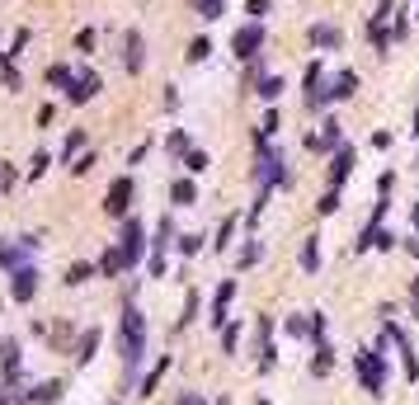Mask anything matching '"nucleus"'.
I'll return each mask as SVG.
<instances>
[{
  "label": "nucleus",
  "mask_w": 419,
  "mask_h": 405,
  "mask_svg": "<svg viewBox=\"0 0 419 405\" xmlns=\"http://www.w3.org/2000/svg\"><path fill=\"white\" fill-rule=\"evenodd\" d=\"M99 273H104V278H118V273H128L123 255H118V245H113V250H104V259H99Z\"/></svg>",
  "instance_id": "32"
},
{
  "label": "nucleus",
  "mask_w": 419,
  "mask_h": 405,
  "mask_svg": "<svg viewBox=\"0 0 419 405\" xmlns=\"http://www.w3.org/2000/svg\"><path fill=\"white\" fill-rule=\"evenodd\" d=\"M146 273H151V278H165V255H151V259H146Z\"/></svg>",
  "instance_id": "47"
},
{
  "label": "nucleus",
  "mask_w": 419,
  "mask_h": 405,
  "mask_svg": "<svg viewBox=\"0 0 419 405\" xmlns=\"http://www.w3.org/2000/svg\"><path fill=\"white\" fill-rule=\"evenodd\" d=\"M231 297H236V278H222V283H217V297H212V325H217V330L231 325V316H226V311H231Z\"/></svg>",
  "instance_id": "12"
},
{
  "label": "nucleus",
  "mask_w": 419,
  "mask_h": 405,
  "mask_svg": "<svg viewBox=\"0 0 419 405\" xmlns=\"http://www.w3.org/2000/svg\"><path fill=\"white\" fill-rule=\"evenodd\" d=\"M311 339H325V311H311Z\"/></svg>",
  "instance_id": "48"
},
{
  "label": "nucleus",
  "mask_w": 419,
  "mask_h": 405,
  "mask_svg": "<svg viewBox=\"0 0 419 405\" xmlns=\"http://www.w3.org/2000/svg\"><path fill=\"white\" fill-rule=\"evenodd\" d=\"M38 278H43V273H38V264L14 269V273H10V297L19 302V306H28V302L38 297Z\"/></svg>",
  "instance_id": "8"
},
{
  "label": "nucleus",
  "mask_w": 419,
  "mask_h": 405,
  "mask_svg": "<svg viewBox=\"0 0 419 405\" xmlns=\"http://www.w3.org/2000/svg\"><path fill=\"white\" fill-rule=\"evenodd\" d=\"M48 165H52L48 151H33V161H28V179H43V175H48Z\"/></svg>",
  "instance_id": "41"
},
{
  "label": "nucleus",
  "mask_w": 419,
  "mask_h": 405,
  "mask_svg": "<svg viewBox=\"0 0 419 405\" xmlns=\"http://www.w3.org/2000/svg\"><path fill=\"white\" fill-rule=\"evenodd\" d=\"M175 250L188 259V255H198V250H203V236H193V231H188V236H175Z\"/></svg>",
  "instance_id": "40"
},
{
  "label": "nucleus",
  "mask_w": 419,
  "mask_h": 405,
  "mask_svg": "<svg viewBox=\"0 0 419 405\" xmlns=\"http://www.w3.org/2000/svg\"><path fill=\"white\" fill-rule=\"evenodd\" d=\"M188 61H193V66H203V61H208L212 57V38H203V33H198V38H193V43H188Z\"/></svg>",
  "instance_id": "34"
},
{
  "label": "nucleus",
  "mask_w": 419,
  "mask_h": 405,
  "mask_svg": "<svg viewBox=\"0 0 419 405\" xmlns=\"http://www.w3.org/2000/svg\"><path fill=\"white\" fill-rule=\"evenodd\" d=\"M95 165H99V161H95V151H85V156H80V161L71 165V175H90Z\"/></svg>",
  "instance_id": "45"
},
{
  "label": "nucleus",
  "mask_w": 419,
  "mask_h": 405,
  "mask_svg": "<svg viewBox=\"0 0 419 405\" xmlns=\"http://www.w3.org/2000/svg\"><path fill=\"white\" fill-rule=\"evenodd\" d=\"M175 405H208V401H203L198 391H184V396H179V401H175Z\"/></svg>",
  "instance_id": "51"
},
{
  "label": "nucleus",
  "mask_w": 419,
  "mask_h": 405,
  "mask_svg": "<svg viewBox=\"0 0 419 405\" xmlns=\"http://www.w3.org/2000/svg\"><path fill=\"white\" fill-rule=\"evenodd\" d=\"M95 353H99V330L90 325V330L80 335V344H76V363H80V368H90V363H95Z\"/></svg>",
  "instance_id": "19"
},
{
  "label": "nucleus",
  "mask_w": 419,
  "mask_h": 405,
  "mask_svg": "<svg viewBox=\"0 0 419 405\" xmlns=\"http://www.w3.org/2000/svg\"><path fill=\"white\" fill-rule=\"evenodd\" d=\"M264 24H240L236 33H231V52L240 57V61H260L264 57Z\"/></svg>",
  "instance_id": "6"
},
{
  "label": "nucleus",
  "mask_w": 419,
  "mask_h": 405,
  "mask_svg": "<svg viewBox=\"0 0 419 405\" xmlns=\"http://www.w3.org/2000/svg\"><path fill=\"white\" fill-rule=\"evenodd\" d=\"M0 405H28V391H19V377L0 382Z\"/></svg>",
  "instance_id": "27"
},
{
  "label": "nucleus",
  "mask_w": 419,
  "mask_h": 405,
  "mask_svg": "<svg viewBox=\"0 0 419 405\" xmlns=\"http://www.w3.org/2000/svg\"><path fill=\"white\" fill-rule=\"evenodd\" d=\"M396 241H400V236H391L387 226H372V221H367L363 236H358V250H391Z\"/></svg>",
  "instance_id": "15"
},
{
  "label": "nucleus",
  "mask_w": 419,
  "mask_h": 405,
  "mask_svg": "<svg viewBox=\"0 0 419 405\" xmlns=\"http://www.w3.org/2000/svg\"><path fill=\"white\" fill-rule=\"evenodd\" d=\"M61 401V382H38L28 386V405H57Z\"/></svg>",
  "instance_id": "20"
},
{
  "label": "nucleus",
  "mask_w": 419,
  "mask_h": 405,
  "mask_svg": "<svg viewBox=\"0 0 419 405\" xmlns=\"http://www.w3.org/2000/svg\"><path fill=\"white\" fill-rule=\"evenodd\" d=\"M410 316H419V278L410 283Z\"/></svg>",
  "instance_id": "52"
},
{
  "label": "nucleus",
  "mask_w": 419,
  "mask_h": 405,
  "mask_svg": "<svg viewBox=\"0 0 419 405\" xmlns=\"http://www.w3.org/2000/svg\"><path fill=\"white\" fill-rule=\"evenodd\" d=\"M330 373H335V344H330V339H315L311 377H330Z\"/></svg>",
  "instance_id": "16"
},
{
  "label": "nucleus",
  "mask_w": 419,
  "mask_h": 405,
  "mask_svg": "<svg viewBox=\"0 0 419 405\" xmlns=\"http://www.w3.org/2000/svg\"><path fill=\"white\" fill-rule=\"evenodd\" d=\"M315 213H320V217H335V213H340V189H325V193H320Z\"/></svg>",
  "instance_id": "37"
},
{
  "label": "nucleus",
  "mask_w": 419,
  "mask_h": 405,
  "mask_svg": "<svg viewBox=\"0 0 419 405\" xmlns=\"http://www.w3.org/2000/svg\"><path fill=\"white\" fill-rule=\"evenodd\" d=\"M80 156H85V132H80V128H71V132H66V146H61V161H66V170H71Z\"/></svg>",
  "instance_id": "24"
},
{
  "label": "nucleus",
  "mask_w": 419,
  "mask_h": 405,
  "mask_svg": "<svg viewBox=\"0 0 419 405\" xmlns=\"http://www.w3.org/2000/svg\"><path fill=\"white\" fill-rule=\"evenodd\" d=\"M273 132H278V113L269 108L260 123H255V146H269V137H273Z\"/></svg>",
  "instance_id": "31"
},
{
  "label": "nucleus",
  "mask_w": 419,
  "mask_h": 405,
  "mask_svg": "<svg viewBox=\"0 0 419 405\" xmlns=\"http://www.w3.org/2000/svg\"><path fill=\"white\" fill-rule=\"evenodd\" d=\"M208 151H198V146H193V151H188V156H184V170H188V175H203V170H208Z\"/></svg>",
  "instance_id": "39"
},
{
  "label": "nucleus",
  "mask_w": 419,
  "mask_h": 405,
  "mask_svg": "<svg viewBox=\"0 0 419 405\" xmlns=\"http://www.w3.org/2000/svg\"><path fill=\"white\" fill-rule=\"evenodd\" d=\"M193 203H198V184L179 175V179L170 184V208H193Z\"/></svg>",
  "instance_id": "17"
},
{
  "label": "nucleus",
  "mask_w": 419,
  "mask_h": 405,
  "mask_svg": "<svg viewBox=\"0 0 419 405\" xmlns=\"http://www.w3.org/2000/svg\"><path fill=\"white\" fill-rule=\"evenodd\" d=\"M306 38H311L315 52H340V48H344V28H340V24H325V19H320V24H311V33H306Z\"/></svg>",
  "instance_id": "11"
},
{
  "label": "nucleus",
  "mask_w": 419,
  "mask_h": 405,
  "mask_svg": "<svg viewBox=\"0 0 419 405\" xmlns=\"http://www.w3.org/2000/svg\"><path fill=\"white\" fill-rule=\"evenodd\" d=\"M255 184L260 189H288L292 184V170H288V156L278 146H255Z\"/></svg>",
  "instance_id": "3"
},
{
  "label": "nucleus",
  "mask_w": 419,
  "mask_h": 405,
  "mask_svg": "<svg viewBox=\"0 0 419 405\" xmlns=\"http://www.w3.org/2000/svg\"><path fill=\"white\" fill-rule=\"evenodd\" d=\"M28 250H38V241L33 236H14V241H0V269H24V255Z\"/></svg>",
  "instance_id": "9"
},
{
  "label": "nucleus",
  "mask_w": 419,
  "mask_h": 405,
  "mask_svg": "<svg viewBox=\"0 0 419 405\" xmlns=\"http://www.w3.org/2000/svg\"><path fill=\"white\" fill-rule=\"evenodd\" d=\"M28 38H33V33H28V28H19V33H14V43H10V57H19L28 48Z\"/></svg>",
  "instance_id": "46"
},
{
  "label": "nucleus",
  "mask_w": 419,
  "mask_h": 405,
  "mask_svg": "<svg viewBox=\"0 0 419 405\" xmlns=\"http://www.w3.org/2000/svg\"><path fill=\"white\" fill-rule=\"evenodd\" d=\"M118 255H123L128 273L142 269V259H146V221H142V217H128V221H123V231H118Z\"/></svg>",
  "instance_id": "4"
},
{
  "label": "nucleus",
  "mask_w": 419,
  "mask_h": 405,
  "mask_svg": "<svg viewBox=\"0 0 419 405\" xmlns=\"http://www.w3.org/2000/svg\"><path fill=\"white\" fill-rule=\"evenodd\" d=\"M273 5L269 0H245V14H250V24H264V14H269Z\"/></svg>",
  "instance_id": "42"
},
{
  "label": "nucleus",
  "mask_w": 419,
  "mask_h": 405,
  "mask_svg": "<svg viewBox=\"0 0 419 405\" xmlns=\"http://www.w3.org/2000/svg\"><path fill=\"white\" fill-rule=\"evenodd\" d=\"M264 259V245L260 241H245L240 245V269H250V264H260Z\"/></svg>",
  "instance_id": "38"
},
{
  "label": "nucleus",
  "mask_w": 419,
  "mask_h": 405,
  "mask_svg": "<svg viewBox=\"0 0 419 405\" xmlns=\"http://www.w3.org/2000/svg\"><path fill=\"white\" fill-rule=\"evenodd\" d=\"M165 151H170V156H175V161H184V156H188V151H193V137L184 132V128H175V132L165 137Z\"/></svg>",
  "instance_id": "25"
},
{
  "label": "nucleus",
  "mask_w": 419,
  "mask_h": 405,
  "mask_svg": "<svg viewBox=\"0 0 419 405\" xmlns=\"http://www.w3.org/2000/svg\"><path fill=\"white\" fill-rule=\"evenodd\" d=\"M255 95H260L264 104H273V99L283 95V76H260V81H255Z\"/></svg>",
  "instance_id": "26"
},
{
  "label": "nucleus",
  "mask_w": 419,
  "mask_h": 405,
  "mask_svg": "<svg viewBox=\"0 0 419 405\" xmlns=\"http://www.w3.org/2000/svg\"><path fill=\"white\" fill-rule=\"evenodd\" d=\"M95 273H99V264H85V259H76V264H66L61 283H66V288H80V283H90Z\"/></svg>",
  "instance_id": "21"
},
{
  "label": "nucleus",
  "mask_w": 419,
  "mask_h": 405,
  "mask_svg": "<svg viewBox=\"0 0 419 405\" xmlns=\"http://www.w3.org/2000/svg\"><path fill=\"white\" fill-rule=\"evenodd\" d=\"M236 344H240V330H236V325H226V330H222V349L236 353Z\"/></svg>",
  "instance_id": "44"
},
{
  "label": "nucleus",
  "mask_w": 419,
  "mask_h": 405,
  "mask_svg": "<svg viewBox=\"0 0 419 405\" xmlns=\"http://www.w3.org/2000/svg\"><path fill=\"white\" fill-rule=\"evenodd\" d=\"M410 33V10H400V19H396V38H405Z\"/></svg>",
  "instance_id": "50"
},
{
  "label": "nucleus",
  "mask_w": 419,
  "mask_h": 405,
  "mask_svg": "<svg viewBox=\"0 0 419 405\" xmlns=\"http://www.w3.org/2000/svg\"><path fill=\"white\" fill-rule=\"evenodd\" d=\"M132 198H137L132 175H118V179L108 184V193H104V213L113 217V221H128V217H132Z\"/></svg>",
  "instance_id": "5"
},
{
  "label": "nucleus",
  "mask_w": 419,
  "mask_h": 405,
  "mask_svg": "<svg viewBox=\"0 0 419 405\" xmlns=\"http://www.w3.org/2000/svg\"><path fill=\"white\" fill-rule=\"evenodd\" d=\"M297 264H302V273H315V269H320V236H302Z\"/></svg>",
  "instance_id": "18"
},
{
  "label": "nucleus",
  "mask_w": 419,
  "mask_h": 405,
  "mask_svg": "<svg viewBox=\"0 0 419 405\" xmlns=\"http://www.w3.org/2000/svg\"><path fill=\"white\" fill-rule=\"evenodd\" d=\"M76 48H80V52H90V48H95V28H80V38H76Z\"/></svg>",
  "instance_id": "49"
},
{
  "label": "nucleus",
  "mask_w": 419,
  "mask_h": 405,
  "mask_svg": "<svg viewBox=\"0 0 419 405\" xmlns=\"http://www.w3.org/2000/svg\"><path fill=\"white\" fill-rule=\"evenodd\" d=\"M387 213H391V198L382 193V198L372 203V217H367V221H372V226H382V221H387Z\"/></svg>",
  "instance_id": "43"
},
{
  "label": "nucleus",
  "mask_w": 419,
  "mask_h": 405,
  "mask_svg": "<svg viewBox=\"0 0 419 405\" xmlns=\"http://www.w3.org/2000/svg\"><path fill=\"white\" fill-rule=\"evenodd\" d=\"M415 132H419V108H415Z\"/></svg>",
  "instance_id": "54"
},
{
  "label": "nucleus",
  "mask_w": 419,
  "mask_h": 405,
  "mask_svg": "<svg viewBox=\"0 0 419 405\" xmlns=\"http://www.w3.org/2000/svg\"><path fill=\"white\" fill-rule=\"evenodd\" d=\"M165 368H170V358H160L156 368L142 377V386H137V396H156V386H160V377H165Z\"/></svg>",
  "instance_id": "29"
},
{
  "label": "nucleus",
  "mask_w": 419,
  "mask_h": 405,
  "mask_svg": "<svg viewBox=\"0 0 419 405\" xmlns=\"http://www.w3.org/2000/svg\"><path fill=\"white\" fill-rule=\"evenodd\" d=\"M283 335H292V339H306V335H311V311H306V316H288V321H283Z\"/></svg>",
  "instance_id": "35"
},
{
  "label": "nucleus",
  "mask_w": 419,
  "mask_h": 405,
  "mask_svg": "<svg viewBox=\"0 0 419 405\" xmlns=\"http://www.w3.org/2000/svg\"><path fill=\"white\" fill-rule=\"evenodd\" d=\"M99 90H104V81H99L95 71H76V81L66 85V99H71V104H90Z\"/></svg>",
  "instance_id": "10"
},
{
  "label": "nucleus",
  "mask_w": 419,
  "mask_h": 405,
  "mask_svg": "<svg viewBox=\"0 0 419 405\" xmlns=\"http://www.w3.org/2000/svg\"><path fill=\"white\" fill-rule=\"evenodd\" d=\"M236 231H240V217H226V221L217 226V236H212V245H217V250H231V241H236Z\"/></svg>",
  "instance_id": "28"
},
{
  "label": "nucleus",
  "mask_w": 419,
  "mask_h": 405,
  "mask_svg": "<svg viewBox=\"0 0 419 405\" xmlns=\"http://www.w3.org/2000/svg\"><path fill=\"white\" fill-rule=\"evenodd\" d=\"M353 90H358V71L340 66L335 76H325V90H320V99H325V104H344V99H353Z\"/></svg>",
  "instance_id": "7"
},
{
  "label": "nucleus",
  "mask_w": 419,
  "mask_h": 405,
  "mask_svg": "<svg viewBox=\"0 0 419 405\" xmlns=\"http://www.w3.org/2000/svg\"><path fill=\"white\" fill-rule=\"evenodd\" d=\"M353 161H358V151H353V146L330 151V189H344V179L353 175Z\"/></svg>",
  "instance_id": "13"
},
{
  "label": "nucleus",
  "mask_w": 419,
  "mask_h": 405,
  "mask_svg": "<svg viewBox=\"0 0 419 405\" xmlns=\"http://www.w3.org/2000/svg\"><path fill=\"white\" fill-rule=\"evenodd\" d=\"M108 405H118V401H108Z\"/></svg>",
  "instance_id": "56"
},
{
  "label": "nucleus",
  "mask_w": 419,
  "mask_h": 405,
  "mask_svg": "<svg viewBox=\"0 0 419 405\" xmlns=\"http://www.w3.org/2000/svg\"><path fill=\"white\" fill-rule=\"evenodd\" d=\"M188 5H193V10H198V19H222V14H226V0H188Z\"/></svg>",
  "instance_id": "33"
},
{
  "label": "nucleus",
  "mask_w": 419,
  "mask_h": 405,
  "mask_svg": "<svg viewBox=\"0 0 419 405\" xmlns=\"http://www.w3.org/2000/svg\"><path fill=\"white\" fill-rule=\"evenodd\" d=\"M118 358H123L128 373H137V363L146 358V316H142L137 302L123 306V321H118Z\"/></svg>",
  "instance_id": "1"
},
{
  "label": "nucleus",
  "mask_w": 419,
  "mask_h": 405,
  "mask_svg": "<svg viewBox=\"0 0 419 405\" xmlns=\"http://www.w3.org/2000/svg\"><path fill=\"white\" fill-rule=\"evenodd\" d=\"M410 217H415V231H419V203H415V208H410Z\"/></svg>",
  "instance_id": "53"
},
{
  "label": "nucleus",
  "mask_w": 419,
  "mask_h": 405,
  "mask_svg": "<svg viewBox=\"0 0 419 405\" xmlns=\"http://www.w3.org/2000/svg\"><path fill=\"white\" fill-rule=\"evenodd\" d=\"M76 81V71H71V66H66V61H57L52 71H48V85H52L57 95H66V85Z\"/></svg>",
  "instance_id": "30"
},
{
  "label": "nucleus",
  "mask_w": 419,
  "mask_h": 405,
  "mask_svg": "<svg viewBox=\"0 0 419 405\" xmlns=\"http://www.w3.org/2000/svg\"><path fill=\"white\" fill-rule=\"evenodd\" d=\"M340 146H344L340 118H325V123H320V151H340Z\"/></svg>",
  "instance_id": "22"
},
{
  "label": "nucleus",
  "mask_w": 419,
  "mask_h": 405,
  "mask_svg": "<svg viewBox=\"0 0 419 405\" xmlns=\"http://www.w3.org/2000/svg\"><path fill=\"white\" fill-rule=\"evenodd\" d=\"M353 368H358V386H363L372 401H382L387 396V353H382V344H372V349H358L353 353Z\"/></svg>",
  "instance_id": "2"
},
{
  "label": "nucleus",
  "mask_w": 419,
  "mask_h": 405,
  "mask_svg": "<svg viewBox=\"0 0 419 405\" xmlns=\"http://www.w3.org/2000/svg\"><path fill=\"white\" fill-rule=\"evenodd\" d=\"M198 306H203V297H198V293H188V297H184V311H179V330H184V325H193V321H198Z\"/></svg>",
  "instance_id": "36"
},
{
  "label": "nucleus",
  "mask_w": 419,
  "mask_h": 405,
  "mask_svg": "<svg viewBox=\"0 0 419 405\" xmlns=\"http://www.w3.org/2000/svg\"><path fill=\"white\" fill-rule=\"evenodd\" d=\"M123 48H128V57H123V61H128V71H132V76H137V71L146 66V38H142V28H128V38H123Z\"/></svg>",
  "instance_id": "14"
},
{
  "label": "nucleus",
  "mask_w": 419,
  "mask_h": 405,
  "mask_svg": "<svg viewBox=\"0 0 419 405\" xmlns=\"http://www.w3.org/2000/svg\"><path fill=\"white\" fill-rule=\"evenodd\" d=\"M0 373L5 377H19V344L14 339H0Z\"/></svg>",
  "instance_id": "23"
},
{
  "label": "nucleus",
  "mask_w": 419,
  "mask_h": 405,
  "mask_svg": "<svg viewBox=\"0 0 419 405\" xmlns=\"http://www.w3.org/2000/svg\"><path fill=\"white\" fill-rule=\"evenodd\" d=\"M255 405H269V401H255Z\"/></svg>",
  "instance_id": "55"
}]
</instances>
